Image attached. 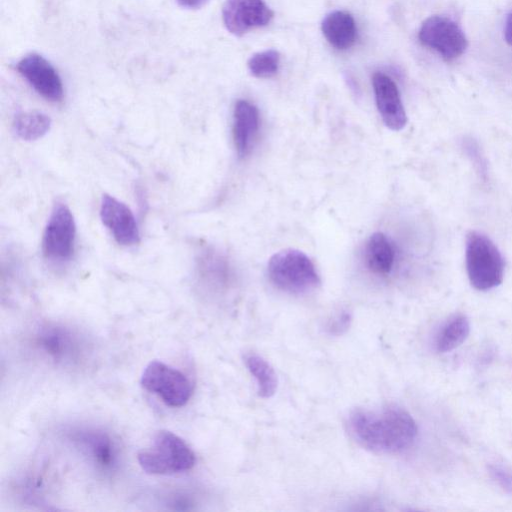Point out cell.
Returning a JSON list of instances; mask_svg holds the SVG:
<instances>
[{"mask_svg": "<svg viewBox=\"0 0 512 512\" xmlns=\"http://www.w3.org/2000/svg\"><path fill=\"white\" fill-rule=\"evenodd\" d=\"M74 441L101 470L110 471L117 463V449L110 436L102 431L86 430L74 435Z\"/></svg>", "mask_w": 512, "mask_h": 512, "instance_id": "obj_13", "label": "cell"}, {"mask_svg": "<svg viewBox=\"0 0 512 512\" xmlns=\"http://www.w3.org/2000/svg\"><path fill=\"white\" fill-rule=\"evenodd\" d=\"M466 270L470 284L486 291L503 281L504 260L497 246L486 235L470 231L466 237Z\"/></svg>", "mask_w": 512, "mask_h": 512, "instance_id": "obj_3", "label": "cell"}, {"mask_svg": "<svg viewBox=\"0 0 512 512\" xmlns=\"http://www.w3.org/2000/svg\"><path fill=\"white\" fill-rule=\"evenodd\" d=\"M273 16V11L263 0H226L222 8L224 26L238 37L251 29L266 26Z\"/></svg>", "mask_w": 512, "mask_h": 512, "instance_id": "obj_8", "label": "cell"}, {"mask_svg": "<svg viewBox=\"0 0 512 512\" xmlns=\"http://www.w3.org/2000/svg\"><path fill=\"white\" fill-rule=\"evenodd\" d=\"M321 30L331 46L338 50L350 48L356 41L357 28L351 14L333 11L325 16Z\"/></svg>", "mask_w": 512, "mask_h": 512, "instance_id": "obj_15", "label": "cell"}, {"mask_svg": "<svg viewBox=\"0 0 512 512\" xmlns=\"http://www.w3.org/2000/svg\"><path fill=\"white\" fill-rule=\"evenodd\" d=\"M348 431L362 447L376 453H399L417 436V425L404 409L388 406L380 410H356L348 418Z\"/></svg>", "mask_w": 512, "mask_h": 512, "instance_id": "obj_1", "label": "cell"}, {"mask_svg": "<svg viewBox=\"0 0 512 512\" xmlns=\"http://www.w3.org/2000/svg\"><path fill=\"white\" fill-rule=\"evenodd\" d=\"M209 0H176L180 7L186 9H199L203 7Z\"/></svg>", "mask_w": 512, "mask_h": 512, "instance_id": "obj_23", "label": "cell"}, {"mask_svg": "<svg viewBox=\"0 0 512 512\" xmlns=\"http://www.w3.org/2000/svg\"><path fill=\"white\" fill-rule=\"evenodd\" d=\"M258 129L257 107L246 100L237 101L233 115V139L239 157H245L250 152Z\"/></svg>", "mask_w": 512, "mask_h": 512, "instance_id": "obj_14", "label": "cell"}, {"mask_svg": "<svg viewBox=\"0 0 512 512\" xmlns=\"http://www.w3.org/2000/svg\"><path fill=\"white\" fill-rule=\"evenodd\" d=\"M504 37L506 42L512 46V11L509 13L505 22Z\"/></svg>", "mask_w": 512, "mask_h": 512, "instance_id": "obj_24", "label": "cell"}, {"mask_svg": "<svg viewBox=\"0 0 512 512\" xmlns=\"http://www.w3.org/2000/svg\"><path fill=\"white\" fill-rule=\"evenodd\" d=\"M17 71L33 89L50 101L63 98V84L56 69L43 56L32 53L17 63Z\"/></svg>", "mask_w": 512, "mask_h": 512, "instance_id": "obj_9", "label": "cell"}, {"mask_svg": "<svg viewBox=\"0 0 512 512\" xmlns=\"http://www.w3.org/2000/svg\"><path fill=\"white\" fill-rule=\"evenodd\" d=\"M351 315L344 311L336 315L326 326V330L329 334L339 336L346 332L350 327Z\"/></svg>", "mask_w": 512, "mask_h": 512, "instance_id": "obj_22", "label": "cell"}, {"mask_svg": "<svg viewBox=\"0 0 512 512\" xmlns=\"http://www.w3.org/2000/svg\"><path fill=\"white\" fill-rule=\"evenodd\" d=\"M365 259L372 272L388 274L395 261L394 247L389 238L381 232L372 234L365 248Z\"/></svg>", "mask_w": 512, "mask_h": 512, "instance_id": "obj_16", "label": "cell"}, {"mask_svg": "<svg viewBox=\"0 0 512 512\" xmlns=\"http://www.w3.org/2000/svg\"><path fill=\"white\" fill-rule=\"evenodd\" d=\"M372 84L378 112L384 124L393 131L403 129L407 116L395 82L386 74L377 72Z\"/></svg>", "mask_w": 512, "mask_h": 512, "instance_id": "obj_10", "label": "cell"}, {"mask_svg": "<svg viewBox=\"0 0 512 512\" xmlns=\"http://www.w3.org/2000/svg\"><path fill=\"white\" fill-rule=\"evenodd\" d=\"M100 216L103 224L119 244L130 246L139 242L140 235L135 217L124 203L110 195H104Z\"/></svg>", "mask_w": 512, "mask_h": 512, "instance_id": "obj_11", "label": "cell"}, {"mask_svg": "<svg viewBox=\"0 0 512 512\" xmlns=\"http://www.w3.org/2000/svg\"><path fill=\"white\" fill-rule=\"evenodd\" d=\"M51 119L38 111L18 114L13 122L17 136L26 141L43 137L50 129Z\"/></svg>", "mask_w": 512, "mask_h": 512, "instance_id": "obj_19", "label": "cell"}, {"mask_svg": "<svg viewBox=\"0 0 512 512\" xmlns=\"http://www.w3.org/2000/svg\"><path fill=\"white\" fill-rule=\"evenodd\" d=\"M420 42L447 61L460 57L467 49L468 42L462 29L453 20L434 15L427 18L419 30Z\"/></svg>", "mask_w": 512, "mask_h": 512, "instance_id": "obj_6", "label": "cell"}, {"mask_svg": "<svg viewBox=\"0 0 512 512\" xmlns=\"http://www.w3.org/2000/svg\"><path fill=\"white\" fill-rule=\"evenodd\" d=\"M489 474L506 492L512 494V470L501 464H491Z\"/></svg>", "mask_w": 512, "mask_h": 512, "instance_id": "obj_21", "label": "cell"}, {"mask_svg": "<svg viewBox=\"0 0 512 512\" xmlns=\"http://www.w3.org/2000/svg\"><path fill=\"white\" fill-rule=\"evenodd\" d=\"M141 468L152 475H171L190 470L196 456L187 443L171 431H158L146 449L138 453Z\"/></svg>", "mask_w": 512, "mask_h": 512, "instance_id": "obj_2", "label": "cell"}, {"mask_svg": "<svg viewBox=\"0 0 512 512\" xmlns=\"http://www.w3.org/2000/svg\"><path fill=\"white\" fill-rule=\"evenodd\" d=\"M76 226L70 209L57 203L44 231L42 248L47 258L65 260L74 251Z\"/></svg>", "mask_w": 512, "mask_h": 512, "instance_id": "obj_7", "label": "cell"}, {"mask_svg": "<svg viewBox=\"0 0 512 512\" xmlns=\"http://www.w3.org/2000/svg\"><path fill=\"white\" fill-rule=\"evenodd\" d=\"M35 342L45 355L57 363L71 362L79 352L76 336L69 329L58 325L41 327Z\"/></svg>", "mask_w": 512, "mask_h": 512, "instance_id": "obj_12", "label": "cell"}, {"mask_svg": "<svg viewBox=\"0 0 512 512\" xmlns=\"http://www.w3.org/2000/svg\"><path fill=\"white\" fill-rule=\"evenodd\" d=\"M470 332L469 320L464 315L450 319L437 334L435 346L438 352L446 353L460 346Z\"/></svg>", "mask_w": 512, "mask_h": 512, "instance_id": "obj_18", "label": "cell"}, {"mask_svg": "<svg viewBox=\"0 0 512 512\" xmlns=\"http://www.w3.org/2000/svg\"><path fill=\"white\" fill-rule=\"evenodd\" d=\"M244 362L257 383L259 396L269 398L277 390V376L272 366L261 356L250 353L245 355Z\"/></svg>", "mask_w": 512, "mask_h": 512, "instance_id": "obj_17", "label": "cell"}, {"mask_svg": "<svg viewBox=\"0 0 512 512\" xmlns=\"http://www.w3.org/2000/svg\"><path fill=\"white\" fill-rule=\"evenodd\" d=\"M268 276L278 289L296 295L311 292L320 283L313 262L295 249L275 253L268 262Z\"/></svg>", "mask_w": 512, "mask_h": 512, "instance_id": "obj_4", "label": "cell"}, {"mask_svg": "<svg viewBox=\"0 0 512 512\" xmlns=\"http://www.w3.org/2000/svg\"><path fill=\"white\" fill-rule=\"evenodd\" d=\"M140 383L170 407L184 406L193 392L192 383L184 373L161 361H152L145 367Z\"/></svg>", "mask_w": 512, "mask_h": 512, "instance_id": "obj_5", "label": "cell"}, {"mask_svg": "<svg viewBox=\"0 0 512 512\" xmlns=\"http://www.w3.org/2000/svg\"><path fill=\"white\" fill-rule=\"evenodd\" d=\"M280 65V54L274 49L258 52L250 57L247 66L250 73L257 78L274 76Z\"/></svg>", "mask_w": 512, "mask_h": 512, "instance_id": "obj_20", "label": "cell"}]
</instances>
